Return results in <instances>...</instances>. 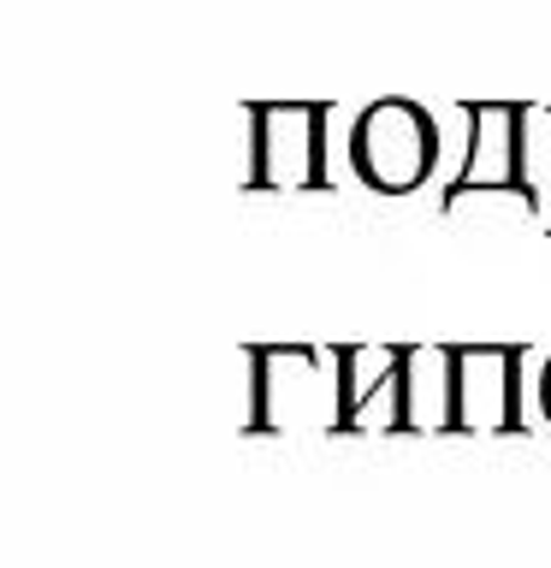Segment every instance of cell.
<instances>
[{
  "mask_svg": "<svg viewBox=\"0 0 551 568\" xmlns=\"http://www.w3.org/2000/svg\"><path fill=\"white\" fill-rule=\"evenodd\" d=\"M327 124H332V101L249 106V190H332Z\"/></svg>",
  "mask_w": 551,
  "mask_h": 568,
  "instance_id": "6da1fadb",
  "label": "cell"
},
{
  "mask_svg": "<svg viewBox=\"0 0 551 568\" xmlns=\"http://www.w3.org/2000/svg\"><path fill=\"white\" fill-rule=\"evenodd\" d=\"M540 106L522 101H462V119H469V154H462V172L444 184V213H457L469 195H522L528 207H540V190L528 178V124Z\"/></svg>",
  "mask_w": 551,
  "mask_h": 568,
  "instance_id": "7a4b0ae2",
  "label": "cell"
},
{
  "mask_svg": "<svg viewBox=\"0 0 551 568\" xmlns=\"http://www.w3.org/2000/svg\"><path fill=\"white\" fill-rule=\"evenodd\" d=\"M439 160V124L421 101H373L362 106V119L350 124V166L368 190L380 195H409L427 184Z\"/></svg>",
  "mask_w": 551,
  "mask_h": 568,
  "instance_id": "3957f363",
  "label": "cell"
},
{
  "mask_svg": "<svg viewBox=\"0 0 551 568\" xmlns=\"http://www.w3.org/2000/svg\"><path fill=\"white\" fill-rule=\"evenodd\" d=\"M515 349H451V433H492V408L487 397H498L515 415ZM522 420V415H515Z\"/></svg>",
  "mask_w": 551,
  "mask_h": 568,
  "instance_id": "277c9868",
  "label": "cell"
},
{
  "mask_svg": "<svg viewBox=\"0 0 551 568\" xmlns=\"http://www.w3.org/2000/svg\"><path fill=\"white\" fill-rule=\"evenodd\" d=\"M545 408H551V367H545Z\"/></svg>",
  "mask_w": 551,
  "mask_h": 568,
  "instance_id": "5b68a950",
  "label": "cell"
}]
</instances>
